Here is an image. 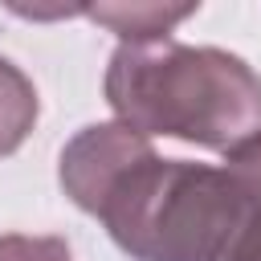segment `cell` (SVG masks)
<instances>
[{"label":"cell","instance_id":"cell-1","mask_svg":"<svg viewBox=\"0 0 261 261\" xmlns=\"http://www.w3.org/2000/svg\"><path fill=\"white\" fill-rule=\"evenodd\" d=\"M114 118L147 139H179L204 151H237L261 139V77L216 45H184L175 37L118 45L102 77Z\"/></svg>","mask_w":261,"mask_h":261},{"label":"cell","instance_id":"cell-2","mask_svg":"<svg viewBox=\"0 0 261 261\" xmlns=\"http://www.w3.org/2000/svg\"><path fill=\"white\" fill-rule=\"evenodd\" d=\"M253 208L249 179L224 159H139L102 200L98 220L130 261H228Z\"/></svg>","mask_w":261,"mask_h":261},{"label":"cell","instance_id":"cell-3","mask_svg":"<svg viewBox=\"0 0 261 261\" xmlns=\"http://www.w3.org/2000/svg\"><path fill=\"white\" fill-rule=\"evenodd\" d=\"M147 155H155L147 135L122 126L118 118L114 122H90L61 147L57 184L73 208H82L86 216H98L106 192Z\"/></svg>","mask_w":261,"mask_h":261},{"label":"cell","instance_id":"cell-4","mask_svg":"<svg viewBox=\"0 0 261 261\" xmlns=\"http://www.w3.org/2000/svg\"><path fill=\"white\" fill-rule=\"evenodd\" d=\"M200 12V0L192 4H159V0H98L86 4V16L118 37V45H147L167 41L188 16Z\"/></svg>","mask_w":261,"mask_h":261},{"label":"cell","instance_id":"cell-5","mask_svg":"<svg viewBox=\"0 0 261 261\" xmlns=\"http://www.w3.org/2000/svg\"><path fill=\"white\" fill-rule=\"evenodd\" d=\"M37 114H41V98L33 77L16 61L0 57V159L24 147V139L37 126Z\"/></svg>","mask_w":261,"mask_h":261},{"label":"cell","instance_id":"cell-6","mask_svg":"<svg viewBox=\"0 0 261 261\" xmlns=\"http://www.w3.org/2000/svg\"><path fill=\"white\" fill-rule=\"evenodd\" d=\"M224 159H228V163L249 179V188H253V208H249L245 232H241V241H237V249H232L228 261H261V139H249L245 147L228 151Z\"/></svg>","mask_w":261,"mask_h":261},{"label":"cell","instance_id":"cell-7","mask_svg":"<svg viewBox=\"0 0 261 261\" xmlns=\"http://www.w3.org/2000/svg\"><path fill=\"white\" fill-rule=\"evenodd\" d=\"M0 261H73V249L65 237L4 232L0 237Z\"/></svg>","mask_w":261,"mask_h":261},{"label":"cell","instance_id":"cell-8","mask_svg":"<svg viewBox=\"0 0 261 261\" xmlns=\"http://www.w3.org/2000/svg\"><path fill=\"white\" fill-rule=\"evenodd\" d=\"M4 8L16 12V16H24V20H69V16H86V4H53V8H41V4H16V0H8Z\"/></svg>","mask_w":261,"mask_h":261}]
</instances>
